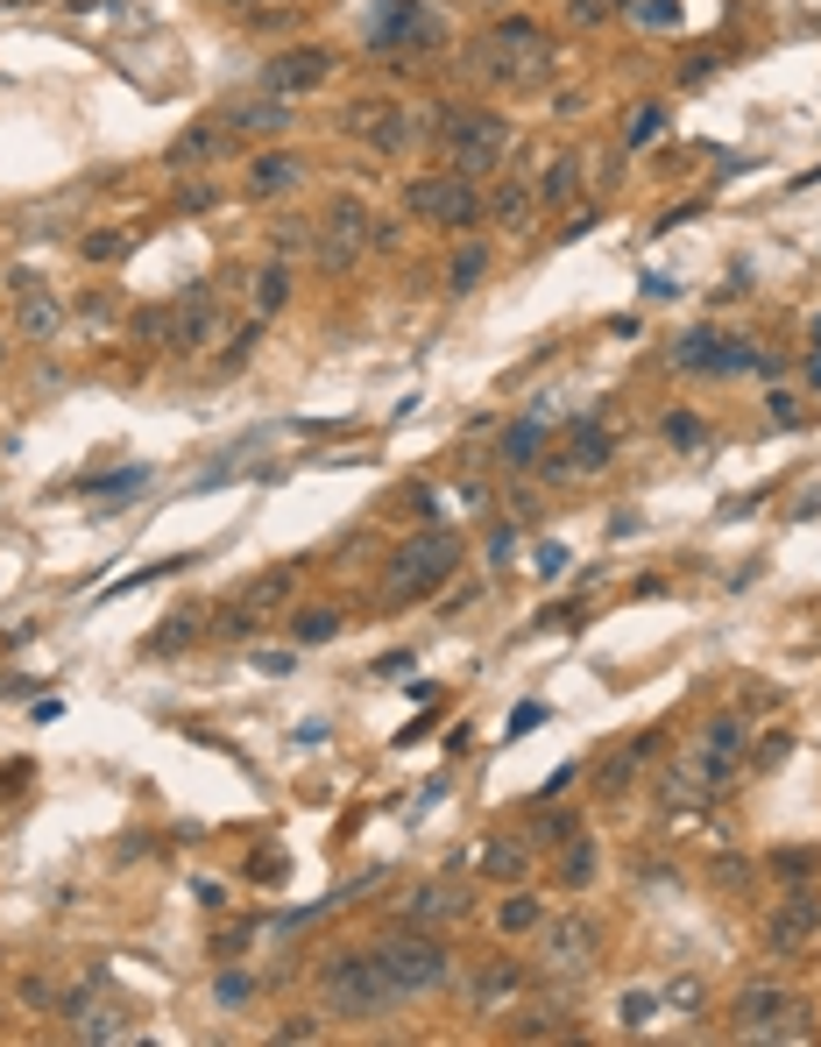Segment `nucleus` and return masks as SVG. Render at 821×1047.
<instances>
[{"label": "nucleus", "mask_w": 821, "mask_h": 1047, "mask_svg": "<svg viewBox=\"0 0 821 1047\" xmlns=\"http://www.w3.org/2000/svg\"><path fill=\"white\" fill-rule=\"evenodd\" d=\"M319 998H326V1012H333V1020H383V1012L404 1005V991L390 984V969H383L376 949H340V955H326Z\"/></svg>", "instance_id": "obj_1"}, {"label": "nucleus", "mask_w": 821, "mask_h": 1047, "mask_svg": "<svg viewBox=\"0 0 821 1047\" xmlns=\"http://www.w3.org/2000/svg\"><path fill=\"white\" fill-rule=\"evenodd\" d=\"M376 955H383V969H390V984L404 998H425L454 977V949H446L432 927H397V934L376 941Z\"/></svg>", "instance_id": "obj_2"}, {"label": "nucleus", "mask_w": 821, "mask_h": 1047, "mask_svg": "<svg viewBox=\"0 0 821 1047\" xmlns=\"http://www.w3.org/2000/svg\"><path fill=\"white\" fill-rule=\"evenodd\" d=\"M474 57H482L489 79L525 85V79H546V64H552V36H546L539 22H525V14H503V22L489 28V43H482Z\"/></svg>", "instance_id": "obj_3"}, {"label": "nucleus", "mask_w": 821, "mask_h": 1047, "mask_svg": "<svg viewBox=\"0 0 821 1047\" xmlns=\"http://www.w3.org/2000/svg\"><path fill=\"white\" fill-rule=\"evenodd\" d=\"M439 134H446V163H454V177H489L503 156H511V121H503V114H454V107H439Z\"/></svg>", "instance_id": "obj_4"}, {"label": "nucleus", "mask_w": 821, "mask_h": 1047, "mask_svg": "<svg viewBox=\"0 0 821 1047\" xmlns=\"http://www.w3.org/2000/svg\"><path fill=\"white\" fill-rule=\"evenodd\" d=\"M404 213L425 220V227H446V234H468L489 220V199L474 191V177H411L404 185Z\"/></svg>", "instance_id": "obj_5"}, {"label": "nucleus", "mask_w": 821, "mask_h": 1047, "mask_svg": "<svg viewBox=\"0 0 821 1047\" xmlns=\"http://www.w3.org/2000/svg\"><path fill=\"white\" fill-rule=\"evenodd\" d=\"M454 560H460V538L454 531H418L404 552H397V574H390V602H411V595H425V588H439L446 574H454Z\"/></svg>", "instance_id": "obj_6"}, {"label": "nucleus", "mask_w": 821, "mask_h": 1047, "mask_svg": "<svg viewBox=\"0 0 821 1047\" xmlns=\"http://www.w3.org/2000/svg\"><path fill=\"white\" fill-rule=\"evenodd\" d=\"M368 227H376V220H368V205H362V199H348V191H340V199L326 205V213H319V242H312V256H319L326 277H340V269L362 262Z\"/></svg>", "instance_id": "obj_7"}, {"label": "nucleus", "mask_w": 821, "mask_h": 1047, "mask_svg": "<svg viewBox=\"0 0 821 1047\" xmlns=\"http://www.w3.org/2000/svg\"><path fill=\"white\" fill-rule=\"evenodd\" d=\"M595 955H602V927L580 920V914H560L539 927V963L552 969V977H588Z\"/></svg>", "instance_id": "obj_8"}, {"label": "nucleus", "mask_w": 821, "mask_h": 1047, "mask_svg": "<svg viewBox=\"0 0 821 1047\" xmlns=\"http://www.w3.org/2000/svg\"><path fill=\"white\" fill-rule=\"evenodd\" d=\"M737 757H743V722H737V715H715V722L701 729L694 757H687V786H694V792H715L729 772H737Z\"/></svg>", "instance_id": "obj_9"}, {"label": "nucleus", "mask_w": 821, "mask_h": 1047, "mask_svg": "<svg viewBox=\"0 0 821 1047\" xmlns=\"http://www.w3.org/2000/svg\"><path fill=\"white\" fill-rule=\"evenodd\" d=\"M340 128H348L354 142H368L376 156H397V149H411V114L390 107V99H354V107L340 114Z\"/></svg>", "instance_id": "obj_10"}, {"label": "nucleus", "mask_w": 821, "mask_h": 1047, "mask_svg": "<svg viewBox=\"0 0 821 1047\" xmlns=\"http://www.w3.org/2000/svg\"><path fill=\"white\" fill-rule=\"evenodd\" d=\"M333 79V50H319V43H297V50H283L270 71H262V85H270L277 99H297V93H319V85Z\"/></svg>", "instance_id": "obj_11"}, {"label": "nucleus", "mask_w": 821, "mask_h": 1047, "mask_svg": "<svg viewBox=\"0 0 821 1047\" xmlns=\"http://www.w3.org/2000/svg\"><path fill=\"white\" fill-rule=\"evenodd\" d=\"M814 934H821V899H814V892H786V899L765 914V941H772L779 955L808 949Z\"/></svg>", "instance_id": "obj_12"}, {"label": "nucleus", "mask_w": 821, "mask_h": 1047, "mask_svg": "<svg viewBox=\"0 0 821 1047\" xmlns=\"http://www.w3.org/2000/svg\"><path fill=\"white\" fill-rule=\"evenodd\" d=\"M305 185V156L297 149H262L256 163H248V199H283V191Z\"/></svg>", "instance_id": "obj_13"}, {"label": "nucleus", "mask_w": 821, "mask_h": 1047, "mask_svg": "<svg viewBox=\"0 0 821 1047\" xmlns=\"http://www.w3.org/2000/svg\"><path fill=\"white\" fill-rule=\"evenodd\" d=\"M609 454H617L609 425H574V439H566V460H552V474H595V468H609Z\"/></svg>", "instance_id": "obj_14"}, {"label": "nucleus", "mask_w": 821, "mask_h": 1047, "mask_svg": "<svg viewBox=\"0 0 821 1047\" xmlns=\"http://www.w3.org/2000/svg\"><path fill=\"white\" fill-rule=\"evenodd\" d=\"M283 305H291V269H283V262H262L256 277H248V319L270 326Z\"/></svg>", "instance_id": "obj_15"}, {"label": "nucleus", "mask_w": 821, "mask_h": 1047, "mask_svg": "<svg viewBox=\"0 0 821 1047\" xmlns=\"http://www.w3.org/2000/svg\"><path fill=\"white\" fill-rule=\"evenodd\" d=\"M220 121H227L234 134H283V128L297 121V114H291V99H277V93H270V99H248V107H227Z\"/></svg>", "instance_id": "obj_16"}, {"label": "nucleus", "mask_w": 821, "mask_h": 1047, "mask_svg": "<svg viewBox=\"0 0 821 1047\" xmlns=\"http://www.w3.org/2000/svg\"><path fill=\"white\" fill-rule=\"evenodd\" d=\"M460 914H468V892L460 885H418L404 927H439V920H460Z\"/></svg>", "instance_id": "obj_17"}, {"label": "nucleus", "mask_w": 821, "mask_h": 1047, "mask_svg": "<svg viewBox=\"0 0 821 1047\" xmlns=\"http://www.w3.org/2000/svg\"><path fill=\"white\" fill-rule=\"evenodd\" d=\"M517 991H525V969L517 963H482V977H474L468 998H474V1012H503Z\"/></svg>", "instance_id": "obj_18"}, {"label": "nucleus", "mask_w": 821, "mask_h": 1047, "mask_svg": "<svg viewBox=\"0 0 821 1047\" xmlns=\"http://www.w3.org/2000/svg\"><path fill=\"white\" fill-rule=\"evenodd\" d=\"M645 757H652V737H623L617 751H609L602 779H595V786H602V800H623V786L637 779V765H645Z\"/></svg>", "instance_id": "obj_19"}, {"label": "nucleus", "mask_w": 821, "mask_h": 1047, "mask_svg": "<svg viewBox=\"0 0 821 1047\" xmlns=\"http://www.w3.org/2000/svg\"><path fill=\"white\" fill-rule=\"evenodd\" d=\"M291 588H297V566H270V574H256L242 588V609H234V616H262V609H277Z\"/></svg>", "instance_id": "obj_20"}, {"label": "nucleus", "mask_w": 821, "mask_h": 1047, "mask_svg": "<svg viewBox=\"0 0 821 1047\" xmlns=\"http://www.w3.org/2000/svg\"><path fill=\"white\" fill-rule=\"evenodd\" d=\"M539 446H546V417H517V425L496 439V460H503V468H531Z\"/></svg>", "instance_id": "obj_21"}, {"label": "nucleus", "mask_w": 821, "mask_h": 1047, "mask_svg": "<svg viewBox=\"0 0 821 1047\" xmlns=\"http://www.w3.org/2000/svg\"><path fill=\"white\" fill-rule=\"evenodd\" d=\"M673 368H708V376H723V333H715V326H694V333H680Z\"/></svg>", "instance_id": "obj_22"}, {"label": "nucleus", "mask_w": 821, "mask_h": 1047, "mask_svg": "<svg viewBox=\"0 0 821 1047\" xmlns=\"http://www.w3.org/2000/svg\"><path fill=\"white\" fill-rule=\"evenodd\" d=\"M539 927H546V899H539V892H511V899L496 906V934L517 941V934H539Z\"/></svg>", "instance_id": "obj_23"}, {"label": "nucleus", "mask_w": 821, "mask_h": 1047, "mask_svg": "<svg viewBox=\"0 0 821 1047\" xmlns=\"http://www.w3.org/2000/svg\"><path fill=\"white\" fill-rule=\"evenodd\" d=\"M482 871L503 878V885H517V878L531 871V843H511V835H496V843L482 849Z\"/></svg>", "instance_id": "obj_24"}, {"label": "nucleus", "mask_w": 821, "mask_h": 1047, "mask_svg": "<svg viewBox=\"0 0 821 1047\" xmlns=\"http://www.w3.org/2000/svg\"><path fill=\"white\" fill-rule=\"evenodd\" d=\"M14 326H22V340H50L57 326H64V305H57V297H43V291H28V297H22V319H14Z\"/></svg>", "instance_id": "obj_25"}, {"label": "nucleus", "mask_w": 821, "mask_h": 1047, "mask_svg": "<svg viewBox=\"0 0 821 1047\" xmlns=\"http://www.w3.org/2000/svg\"><path fill=\"white\" fill-rule=\"evenodd\" d=\"M574 185H580V156H552L531 199H539V205H566V199H574Z\"/></svg>", "instance_id": "obj_26"}, {"label": "nucleus", "mask_w": 821, "mask_h": 1047, "mask_svg": "<svg viewBox=\"0 0 821 1047\" xmlns=\"http://www.w3.org/2000/svg\"><path fill=\"white\" fill-rule=\"evenodd\" d=\"M340 637V609H297L291 616V645H326Z\"/></svg>", "instance_id": "obj_27"}, {"label": "nucleus", "mask_w": 821, "mask_h": 1047, "mask_svg": "<svg viewBox=\"0 0 821 1047\" xmlns=\"http://www.w3.org/2000/svg\"><path fill=\"white\" fill-rule=\"evenodd\" d=\"M220 149H227V142H220V128H191V134H177V142H171V163H177V170H185V163H213Z\"/></svg>", "instance_id": "obj_28"}, {"label": "nucleus", "mask_w": 821, "mask_h": 1047, "mask_svg": "<svg viewBox=\"0 0 821 1047\" xmlns=\"http://www.w3.org/2000/svg\"><path fill=\"white\" fill-rule=\"evenodd\" d=\"M71 1034H79V1040H121L128 1034V1012L121 1005H93V1012H79Z\"/></svg>", "instance_id": "obj_29"}, {"label": "nucleus", "mask_w": 821, "mask_h": 1047, "mask_svg": "<svg viewBox=\"0 0 821 1047\" xmlns=\"http://www.w3.org/2000/svg\"><path fill=\"white\" fill-rule=\"evenodd\" d=\"M482 277H489V248H482V242L454 248V262H446V283H454V291H474Z\"/></svg>", "instance_id": "obj_30"}, {"label": "nucleus", "mask_w": 821, "mask_h": 1047, "mask_svg": "<svg viewBox=\"0 0 821 1047\" xmlns=\"http://www.w3.org/2000/svg\"><path fill=\"white\" fill-rule=\"evenodd\" d=\"M531 205H539V199H531L525 185H503L496 199H489V220H503V227H525V220H531Z\"/></svg>", "instance_id": "obj_31"}, {"label": "nucleus", "mask_w": 821, "mask_h": 1047, "mask_svg": "<svg viewBox=\"0 0 821 1047\" xmlns=\"http://www.w3.org/2000/svg\"><path fill=\"white\" fill-rule=\"evenodd\" d=\"M79 256H85V262H121V256H128V227H93V234L79 242Z\"/></svg>", "instance_id": "obj_32"}, {"label": "nucleus", "mask_w": 821, "mask_h": 1047, "mask_svg": "<svg viewBox=\"0 0 821 1047\" xmlns=\"http://www.w3.org/2000/svg\"><path fill=\"white\" fill-rule=\"evenodd\" d=\"M560 878H566V885H588V878H595V843H588V835H566Z\"/></svg>", "instance_id": "obj_33"}, {"label": "nucleus", "mask_w": 821, "mask_h": 1047, "mask_svg": "<svg viewBox=\"0 0 821 1047\" xmlns=\"http://www.w3.org/2000/svg\"><path fill=\"white\" fill-rule=\"evenodd\" d=\"M659 128H666V107H637L631 121H623V149H645V142H659Z\"/></svg>", "instance_id": "obj_34"}, {"label": "nucleus", "mask_w": 821, "mask_h": 1047, "mask_svg": "<svg viewBox=\"0 0 821 1047\" xmlns=\"http://www.w3.org/2000/svg\"><path fill=\"white\" fill-rule=\"evenodd\" d=\"M213 998H220L227 1012L248 1005V998H256V977H248V969H220V977H213Z\"/></svg>", "instance_id": "obj_35"}, {"label": "nucleus", "mask_w": 821, "mask_h": 1047, "mask_svg": "<svg viewBox=\"0 0 821 1047\" xmlns=\"http://www.w3.org/2000/svg\"><path fill=\"white\" fill-rule=\"evenodd\" d=\"M631 14L645 28H680V0H631Z\"/></svg>", "instance_id": "obj_36"}, {"label": "nucleus", "mask_w": 821, "mask_h": 1047, "mask_svg": "<svg viewBox=\"0 0 821 1047\" xmlns=\"http://www.w3.org/2000/svg\"><path fill=\"white\" fill-rule=\"evenodd\" d=\"M666 439H673V446H708V425H701L694 411H673V417H666Z\"/></svg>", "instance_id": "obj_37"}, {"label": "nucleus", "mask_w": 821, "mask_h": 1047, "mask_svg": "<svg viewBox=\"0 0 821 1047\" xmlns=\"http://www.w3.org/2000/svg\"><path fill=\"white\" fill-rule=\"evenodd\" d=\"M814 863H821L814 849H779V857H772V871H779V878H794V885H800V878H814Z\"/></svg>", "instance_id": "obj_38"}, {"label": "nucleus", "mask_w": 821, "mask_h": 1047, "mask_svg": "<svg viewBox=\"0 0 821 1047\" xmlns=\"http://www.w3.org/2000/svg\"><path fill=\"white\" fill-rule=\"evenodd\" d=\"M652 1012H659V998H652V991H623V1005H617V1020H623V1026H645V1020H652Z\"/></svg>", "instance_id": "obj_39"}, {"label": "nucleus", "mask_w": 821, "mask_h": 1047, "mask_svg": "<svg viewBox=\"0 0 821 1047\" xmlns=\"http://www.w3.org/2000/svg\"><path fill=\"white\" fill-rule=\"evenodd\" d=\"M149 482V468H121V474H99V482H85L93 496H121V489H142Z\"/></svg>", "instance_id": "obj_40"}, {"label": "nucleus", "mask_w": 821, "mask_h": 1047, "mask_svg": "<svg viewBox=\"0 0 821 1047\" xmlns=\"http://www.w3.org/2000/svg\"><path fill=\"white\" fill-rule=\"evenodd\" d=\"M517 1034H525V1040H546V1034H566V1012H531V1020H517Z\"/></svg>", "instance_id": "obj_41"}, {"label": "nucleus", "mask_w": 821, "mask_h": 1047, "mask_svg": "<svg viewBox=\"0 0 821 1047\" xmlns=\"http://www.w3.org/2000/svg\"><path fill=\"white\" fill-rule=\"evenodd\" d=\"M539 580H560L566 574V545H539V566H531Z\"/></svg>", "instance_id": "obj_42"}, {"label": "nucleus", "mask_w": 821, "mask_h": 1047, "mask_svg": "<svg viewBox=\"0 0 821 1047\" xmlns=\"http://www.w3.org/2000/svg\"><path fill=\"white\" fill-rule=\"evenodd\" d=\"M531 835H539V843H560V835H574V821H566V814H539V828H531Z\"/></svg>", "instance_id": "obj_43"}, {"label": "nucleus", "mask_w": 821, "mask_h": 1047, "mask_svg": "<svg viewBox=\"0 0 821 1047\" xmlns=\"http://www.w3.org/2000/svg\"><path fill=\"white\" fill-rule=\"evenodd\" d=\"M539 722H546V708H539V701H525V708L511 715V737H525V729H539Z\"/></svg>", "instance_id": "obj_44"}, {"label": "nucleus", "mask_w": 821, "mask_h": 1047, "mask_svg": "<svg viewBox=\"0 0 821 1047\" xmlns=\"http://www.w3.org/2000/svg\"><path fill=\"white\" fill-rule=\"evenodd\" d=\"M779 757H786V729H772V737H765V751H758V772H772Z\"/></svg>", "instance_id": "obj_45"}, {"label": "nucleus", "mask_w": 821, "mask_h": 1047, "mask_svg": "<svg viewBox=\"0 0 821 1047\" xmlns=\"http://www.w3.org/2000/svg\"><path fill=\"white\" fill-rule=\"evenodd\" d=\"M277 1040H319V1020H283Z\"/></svg>", "instance_id": "obj_46"}, {"label": "nucleus", "mask_w": 821, "mask_h": 1047, "mask_svg": "<svg viewBox=\"0 0 821 1047\" xmlns=\"http://www.w3.org/2000/svg\"><path fill=\"white\" fill-rule=\"evenodd\" d=\"M460 510H489V482H460Z\"/></svg>", "instance_id": "obj_47"}, {"label": "nucleus", "mask_w": 821, "mask_h": 1047, "mask_svg": "<svg viewBox=\"0 0 821 1047\" xmlns=\"http://www.w3.org/2000/svg\"><path fill=\"white\" fill-rule=\"evenodd\" d=\"M772 417H779V425H794V417H800V403H794V390H772Z\"/></svg>", "instance_id": "obj_48"}, {"label": "nucleus", "mask_w": 821, "mask_h": 1047, "mask_svg": "<svg viewBox=\"0 0 821 1047\" xmlns=\"http://www.w3.org/2000/svg\"><path fill=\"white\" fill-rule=\"evenodd\" d=\"M404 510H411V517H418V524H432V517H439V503H432V496H425V489H418V496H411V503H404Z\"/></svg>", "instance_id": "obj_49"}, {"label": "nucleus", "mask_w": 821, "mask_h": 1047, "mask_svg": "<svg viewBox=\"0 0 821 1047\" xmlns=\"http://www.w3.org/2000/svg\"><path fill=\"white\" fill-rule=\"evenodd\" d=\"M808 390H821V354H808Z\"/></svg>", "instance_id": "obj_50"}, {"label": "nucleus", "mask_w": 821, "mask_h": 1047, "mask_svg": "<svg viewBox=\"0 0 821 1047\" xmlns=\"http://www.w3.org/2000/svg\"><path fill=\"white\" fill-rule=\"evenodd\" d=\"M602 8H609V14H617V8H631V0H602Z\"/></svg>", "instance_id": "obj_51"}, {"label": "nucleus", "mask_w": 821, "mask_h": 1047, "mask_svg": "<svg viewBox=\"0 0 821 1047\" xmlns=\"http://www.w3.org/2000/svg\"><path fill=\"white\" fill-rule=\"evenodd\" d=\"M814 354H821V319H814Z\"/></svg>", "instance_id": "obj_52"}, {"label": "nucleus", "mask_w": 821, "mask_h": 1047, "mask_svg": "<svg viewBox=\"0 0 821 1047\" xmlns=\"http://www.w3.org/2000/svg\"><path fill=\"white\" fill-rule=\"evenodd\" d=\"M489 8H511V0H489Z\"/></svg>", "instance_id": "obj_53"}]
</instances>
